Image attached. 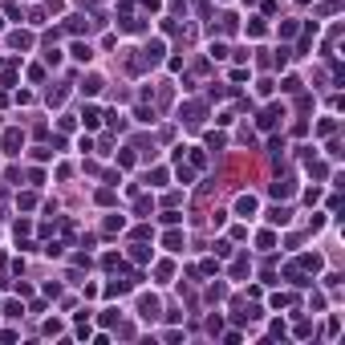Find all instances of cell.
I'll use <instances>...</instances> for the list:
<instances>
[{
    "mask_svg": "<svg viewBox=\"0 0 345 345\" xmlns=\"http://www.w3.org/2000/svg\"><path fill=\"white\" fill-rule=\"evenodd\" d=\"M20 146H25V134H20V130H8L4 134V155H20Z\"/></svg>",
    "mask_w": 345,
    "mask_h": 345,
    "instance_id": "cell-1",
    "label": "cell"
},
{
    "mask_svg": "<svg viewBox=\"0 0 345 345\" xmlns=\"http://www.w3.org/2000/svg\"><path fill=\"white\" fill-rule=\"evenodd\" d=\"M138 309H142V317H146V321H155V317H158V301H155V296H142V301H138Z\"/></svg>",
    "mask_w": 345,
    "mask_h": 345,
    "instance_id": "cell-2",
    "label": "cell"
},
{
    "mask_svg": "<svg viewBox=\"0 0 345 345\" xmlns=\"http://www.w3.org/2000/svg\"><path fill=\"white\" fill-rule=\"evenodd\" d=\"M236 211L240 215H252V211H256V195H240V199H236Z\"/></svg>",
    "mask_w": 345,
    "mask_h": 345,
    "instance_id": "cell-3",
    "label": "cell"
},
{
    "mask_svg": "<svg viewBox=\"0 0 345 345\" xmlns=\"http://www.w3.org/2000/svg\"><path fill=\"white\" fill-rule=\"evenodd\" d=\"M276 118H284V110H276V106H268V110L260 114V126H264V130H268V126H276Z\"/></svg>",
    "mask_w": 345,
    "mask_h": 345,
    "instance_id": "cell-4",
    "label": "cell"
},
{
    "mask_svg": "<svg viewBox=\"0 0 345 345\" xmlns=\"http://www.w3.org/2000/svg\"><path fill=\"white\" fill-rule=\"evenodd\" d=\"M163 244H167L171 252H179V248H183V232H167V236H163Z\"/></svg>",
    "mask_w": 345,
    "mask_h": 345,
    "instance_id": "cell-5",
    "label": "cell"
},
{
    "mask_svg": "<svg viewBox=\"0 0 345 345\" xmlns=\"http://www.w3.org/2000/svg\"><path fill=\"white\" fill-rule=\"evenodd\" d=\"M8 41H13V49H29V45H33V37H29V33H13Z\"/></svg>",
    "mask_w": 345,
    "mask_h": 345,
    "instance_id": "cell-6",
    "label": "cell"
},
{
    "mask_svg": "<svg viewBox=\"0 0 345 345\" xmlns=\"http://www.w3.org/2000/svg\"><path fill=\"white\" fill-rule=\"evenodd\" d=\"M268 220H272V224H289V207H272Z\"/></svg>",
    "mask_w": 345,
    "mask_h": 345,
    "instance_id": "cell-7",
    "label": "cell"
},
{
    "mask_svg": "<svg viewBox=\"0 0 345 345\" xmlns=\"http://www.w3.org/2000/svg\"><path fill=\"white\" fill-rule=\"evenodd\" d=\"M158 57H163V41H151L146 45V61H158Z\"/></svg>",
    "mask_w": 345,
    "mask_h": 345,
    "instance_id": "cell-8",
    "label": "cell"
},
{
    "mask_svg": "<svg viewBox=\"0 0 345 345\" xmlns=\"http://www.w3.org/2000/svg\"><path fill=\"white\" fill-rule=\"evenodd\" d=\"M73 57H77V61H89V57H94V49H89V45H82V41H77V45H73Z\"/></svg>",
    "mask_w": 345,
    "mask_h": 345,
    "instance_id": "cell-9",
    "label": "cell"
},
{
    "mask_svg": "<svg viewBox=\"0 0 345 345\" xmlns=\"http://www.w3.org/2000/svg\"><path fill=\"white\" fill-rule=\"evenodd\" d=\"M130 256H134L138 264H142V260H151V248H142V244H134V252H130Z\"/></svg>",
    "mask_w": 345,
    "mask_h": 345,
    "instance_id": "cell-10",
    "label": "cell"
},
{
    "mask_svg": "<svg viewBox=\"0 0 345 345\" xmlns=\"http://www.w3.org/2000/svg\"><path fill=\"white\" fill-rule=\"evenodd\" d=\"M82 89H86V94H98V89H102V77H86Z\"/></svg>",
    "mask_w": 345,
    "mask_h": 345,
    "instance_id": "cell-11",
    "label": "cell"
},
{
    "mask_svg": "<svg viewBox=\"0 0 345 345\" xmlns=\"http://www.w3.org/2000/svg\"><path fill=\"white\" fill-rule=\"evenodd\" d=\"M301 264H305V268H313V272H317V268H321V256H301Z\"/></svg>",
    "mask_w": 345,
    "mask_h": 345,
    "instance_id": "cell-12",
    "label": "cell"
}]
</instances>
